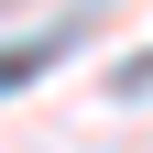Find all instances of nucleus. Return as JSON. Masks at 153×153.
<instances>
[{"instance_id":"nucleus-1","label":"nucleus","mask_w":153,"mask_h":153,"mask_svg":"<svg viewBox=\"0 0 153 153\" xmlns=\"http://www.w3.org/2000/svg\"><path fill=\"white\" fill-rule=\"evenodd\" d=\"M55 55H66L55 33H44V44H0V99H11V88H33V76H44Z\"/></svg>"}]
</instances>
